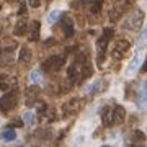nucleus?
<instances>
[{"label":"nucleus","mask_w":147,"mask_h":147,"mask_svg":"<svg viewBox=\"0 0 147 147\" xmlns=\"http://www.w3.org/2000/svg\"><path fill=\"white\" fill-rule=\"evenodd\" d=\"M124 118H126V110H124L123 106H115L113 111H110V113H103V124H105V126L121 124V123L124 121Z\"/></svg>","instance_id":"obj_1"},{"label":"nucleus","mask_w":147,"mask_h":147,"mask_svg":"<svg viewBox=\"0 0 147 147\" xmlns=\"http://www.w3.org/2000/svg\"><path fill=\"white\" fill-rule=\"evenodd\" d=\"M142 23H144V11H142L141 8H136V10L132 11L131 15H129L126 20H124V23H123V28L136 31V30H139V28L142 26Z\"/></svg>","instance_id":"obj_2"},{"label":"nucleus","mask_w":147,"mask_h":147,"mask_svg":"<svg viewBox=\"0 0 147 147\" xmlns=\"http://www.w3.org/2000/svg\"><path fill=\"white\" fill-rule=\"evenodd\" d=\"M16 103H18V92L16 90H10V92H7L0 98V111L8 113V111H11L16 106Z\"/></svg>","instance_id":"obj_3"},{"label":"nucleus","mask_w":147,"mask_h":147,"mask_svg":"<svg viewBox=\"0 0 147 147\" xmlns=\"http://www.w3.org/2000/svg\"><path fill=\"white\" fill-rule=\"evenodd\" d=\"M64 64H65L64 56H53V57L46 59L44 62H41V70H42V72H46V74L57 72V70L62 67Z\"/></svg>","instance_id":"obj_4"},{"label":"nucleus","mask_w":147,"mask_h":147,"mask_svg":"<svg viewBox=\"0 0 147 147\" xmlns=\"http://www.w3.org/2000/svg\"><path fill=\"white\" fill-rule=\"evenodd\" d=\"M82 105H84V101L80 100V98H70V100L64 105V116L67 118V116H70V115H77L80 111V108H82Z\"/></svg>","instance_id":"obj_5"},{"label":"nucleus","mask_w":147,"mask_h":147,"mask_svg":"<svg viewBox=\"0 0 147 147\" xmlns=\"http://www.w3.org/2000/svg\"><path fill=\"white\" fill-rule=\"evenodd\" d=\"M129 41H126V39H121V41L116 42V46L113 47V51H111V57L113 59H121L126 56V53L129 51Z\"/></svg>","instance_id":"obj_6"},{"label":"nucleus","mask_w":147,"mask_h":147,"mask_svg":"<svg viewBox=\"0 0 147 147\" xmlns=\"http://www.w3.org/2000/svg\"><path fill=\"white\" fill-rule=\"evenodd\" d=\"M39 93H41V88L38 87V85H30L26 88V92H25V98H26V105L28 106H33L34 103H36V98L39 96Z\"/></svg>","instance_id":"obj_7"},{"label":"nucleus","mask_w":147,"mask_h":147,"mask_svg":"<svg viewBox=\"0 0 147 147\" xmlns=\"http://www.w3.org/2000/svg\"><path fill=\"white\" fill-rule=\"evenodd\" d=\"M127 7H129V3L123 2V3H121L119 7L113 8V10L110 11V20H111V21H118V20H121V16L124 15V11L127 10Z\"/></svg>","instance_id":"obj_8"},{"label":"nucleus","mask_w":147,"mask_h":147,"mask_svg":"<svg viewBox=\"0 0 147 147\" xmlns=\"http://www.w3.org/2000/svg\"><path fill=\"white\" fill-rule=\"evenodd\" d=\"M61 25H62V31H64V34H65V38L74 36V20L70 16H64Z\"/></svg>","instance_id":"obj_9"},{"label":"nucleus","mask_w":147,"mask_h":147,"mask_svg":"<svg viewBox=\"0 0 147 147\" xmlns=\"http://www.w3.org/2000/svg\"><path fill=\"white\" fill-rule=\"evenodd\" d=\"M13 33H15V36H25L28 33V21L26 20H18L15 28H13Z\"/></svg>","instance_id":"obj_10"},{"label":"nucleus","mask_w":147,"mask_h":147,"mask_svg":"<svg viewBox=\"0 0 147 147\" xmlns=\"http://www.w3.org/2000/svg\"><path fill=\"white\" fill-rule=\"evenodd\" d=\"M39 30H41V23L39 21H33L31 30H30V41H38L39 39Z\"/></svg>","instance_id":"obj_11"},{"label":"nucleus","mask_w":147,"mask_h":147,"mask_svg":"<svg viewBox=\"0 0 147 147\" xmlns=\"http://www.w3.org/2000/svg\"><path fill=\"white\" fill-rule=\"evenodd\" d=\"M0 139H2V141H5V142H10V141H13V139H16V132L13 131L11 127H7V129L2 131Z\"/></svg>","instance_id":"obj_12"},{"label":"nucleus","mask_w":147,"mask_h":147,"mask_svg":"<svg viewBox=\"0 0 147 147\" xmlns=\"http://www.w3.org/2000/svg\"><path fill=\"white\" fill-rule=\"evenodd\" d=\"M30 59H31V49H30V47H21L18 61H20V62H28Z\"/></svg>","instance_id":"obj_13"},{"label":"nucleus","mask_w":147,"mask_h":147,"mask_svg":"<svg viewBox=\"0 0 147 147\" xmlns=\"http://www.w3.org/2000/svg\"><path fill=\"white\" fill-rule=\"evenodd\" d=\"M101 7H103V0H92V3H90V11L95 13V15H98L101 11Z\"/></svg>","instance_id":"obj_14"},{"label":"nucleus","mask_w":147,"mask_h":147,"mask_svg":"<svg viewBox=\"0 0 147 147\" xmlns=\"http://www.w3.org/2000/svg\"><path fill=\"white\" fill-rule=\"evenodd\" d=\"M61 16H62V11L61 10H53L49 13V16H47V23H49V25H54Z\"/></svg>","instance_id":"obj_15"},{"label":"nucleus","mask_w":147,"mask_h":147,"mask_svg":"<svg viewBox=\"0 0 147 147\" xmlns=\"http://www.w3.org/2000/svg\"><path fill=\"white\" fill-rule=\"evenodd\" d=\"M137 64H139V57H137V56H134V59L129 62V65H127V69H126V74H127V75H129V74H132V69H136Z\"/></svg>","instance_id":"obj_16"},{"label":"nucleus","mask_w":147,"mask_h":147,"mask_svg":"<svg viewBox=\"0 0 147 147\" xmlns=\"http://www.w3.org/2000/svg\"><path fill=\"white\" fill-rule=\"evenodd\" d=\"M23 119H25V124H31L33 121H34V113L33 111H26L25 116H23Z\"/></svg>","instance_id":"obj_17"},{"label":"nucleus","mask_w":147,"mask_h":147,"mask_svg":"<svg viewBox=\"0 0 147 147\" xmlns=\"http://www.w3.org/2000/svg\"><path fill=\"white\" fill-rule=\"evenodd\" d=\"M30 79H31L33 82H39V80H41V75H39V72H38V70H33L31 75H30Z\"/></svg>","instance_id":"obj_18"},{"label":"nucleus","mask_w":147,"mask_h":147,"mask_svg":"<svg viewBox=\"0 0 147 147\" xmlns=\"http://www.w3.org/2000/svg\"><path fill=\"white\" fill-rule=\"evenodd\" d=\"M46 110H47L46 103H38V113L39 115H46Z\"/></svg>","instance_id":"obj_19"},{"label":"nucleus","mask_w":147,"mask_h":147,"mask_svg":"<svg viewBox=\"0 0 147 147\" xmlns=\"http://www.w3.org/2000/svg\"><path fill=\"white\" fill-rule=\"evenodd\" d=\"M42 0H28V3H30V7H33V8H38V7L41 5Z\"/></svg>","instance_id":"obj_20"},{"label":"nucleus","mask_w":147,"mask_h":147,"mask_svg":"<svg viewBox=\"0 0 147 147\" xmlns=\"http://www.w3.org/2000/svg\"><path fill=\"white\" fill-rule=\"evenodd\" d=\"M23 124H25V123H23V121H21V119H15V121H11V124H10V126L11 127H21V126H23Z\"/></svg>","instance_id":"obj_21"},{"label":"nucleus","mask_w":147,"mask_h":147,"mask_svg":"<svg viewBox=\"0 0 147 147\" xmlns=\"http://www.w3.org/2000/svg\"><path fill=\"white\" fill-rule=\"evenodd\" d=\"M134 136H136V141H144V132L142 131H136Z\"/></svg>","instance_id":"obj_22"},{"label":"nucleus","mask_w":147,"mask_h":147,"mask_svg":"<svg viewBox=\"0 0 147 147\" xmlns=\"http://www.w3.org/2000/svg\"><path fill=\"white\" fill-rule=\"evenodd\" d=\"M8 88H10L8 82H0V90H8Z\"/></svg>","instance_id":"obj_23"},{"label":"nucleus","mask_w":147,"mask_h":147,"mask_svg":"<svg viewBox=\"0 0 147 147\" xmlns=\"http://www.w3.org/2000/svg\"><path fill=\"white\" fill-rule=\"evenodd\" d=\"M18 13H20V15H25V13H26V3H21V5H20V11H18Z\"/></svg>","instance_id":"obj_24"},{"label":"nucleus","mask_w":147,"mask_h":147,"mask_svg":"<svg viewBox=\"0 0 147 147\" xmlns=\"http://www.w3.org/2000/svg\"><path fill=\"white\" fill-rule=\"evenodd\" d=\"M54 42H56V39H54V38H51V39H46V41H44V46L49 47L51 44H54Z\"/></svg>","instance_id":"obj_25"},{"label":"nucleus","mask_w":147,"mask_h":147,"mask_svg":"<svg viewBox=\"0 0 147 147\" xmlns=\"http://www.w3.org/2000/svg\"><path fill=\"white\" fill-rule=\"evenodd\" d=\"M0 10H2V5H0Z\"/></svg>","instance_id":"obj_26"}]
</instances>
